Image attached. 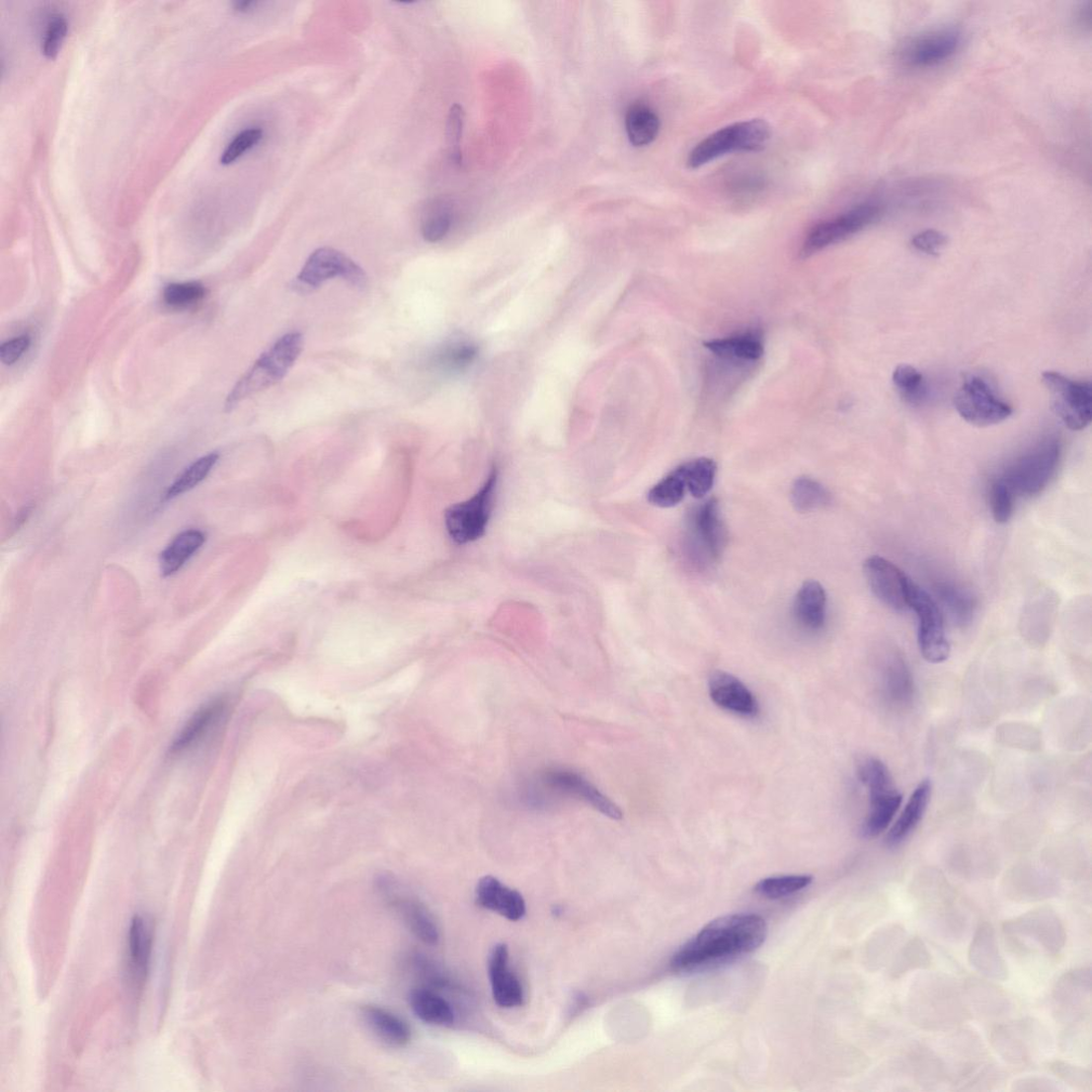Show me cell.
I'll return each instance as SVG.
<instances>
[{
  "label": "cell",
  "mask_w": 1092,
  "mask_h": 1092,
  "mask_svg": "<svg viewBox=\"0 0 1092 1092\" xmlns=\"http://www.w3.org/2000/svg\"><path fill=\"white\" fill-rule=\"evenodd\" d=\"M767 934V924L760 915L718 917L673 955L671 967L686 974L723 965L762 947Z\"/></svg>",
  "instance_id": "obj_1"
},
{
  "label": "cell",
  "mask_w": 1092,
  "mask_h": 1092,
  "mask_svg": "<svg viewBox=\"0 0 1092 1092\" xmlns=\"http://www.w3.org/2000/svg\"><path fill=\"white\" fill-rule=\"evenodd\" d=\"M562 799L583 802L612 819L622 818V812L616 804L579 772L571 769H545L527 785L524 793L526 804L536 808L552 806Z\"/></svg>",
  "instance_id": "obj_2"
},
{
  "label": "cell",
  "mask_w": 1092,
  "mask_h": 1092,
  "mask_svg": "<svg viewBox=\"0 0 1092 1092\" xmlns=\"http://www.w3.org/2000/svg\"><path fill=\"white\" fill-rule=\"evenodd\" d=\"M302 350L303 338L298 332L287 333L278 339L237 381L226 398L225 410L231 411L250 396L281 382L295 365Z\"/></svg>",
  "instance_id": "obj_3"
},
{
  "label": "cell",
  "mask_w": 1092,
  "mask_h": 1092,
  "mask_svg": "<svg viewBox=\"0 0 1092 1092\" xmlns=\"http://www.w3.org/2000/svg\"><path fill=\"white\" fill-rule=\"evenodd\" d=\"M771 137L769 124L761 118L732 124L713 132L692 150L687 159L690 169H699L731 153L758 152Z\"/></svg>",
  "instance_id": "obj_4"
},
{
  "label": "cell",
  "mask_w": 1092,
  "mask_h": 1092,
  "mask_svg": "<svg viewBox=\"0 0 1092 1092\" xmlns=\"http://www.w3.org/2000/svg\"><path fill=\"white\" fill-rule=\"evenodd\" d=\"M1060 454L1058 439L1047 437L1009 463L1000 478L1016 497H1035L1048 487L1054 476Z\"/></svg>",
  "instance_id": "obj_5"
},
{
  "label": "cell",
  "mask_w": 1092,
  "mask_h": 1092,
  "mask_svg": "<svg viewBox=\"0 0 1092 1092\" xmlns=\"http://www.w3.org/2000/svg\"><path fill=\"white\" fill-rule=\"evenodd\" d=\"M1043 381L1051 396L1052 408L1065 428L1080 431L1092 418V388L1089 381H1076L1057 371H1046Z\"/></svg>",
  "instance_id": "obj_6"
},
{
  "label": "cell",
  "mask_w": 1092,
  "mask_h": 1092,
  "mask_svg": "<svg viewBox=\"0 0 1092 1092\" xmlns=\"http://www.w3.org/2000/svg\"><path fill=\"white\" fill-rule=\"evenodd\" d=\"M883 212L882 203L868 201L851 207L832 219L817 224L805 239L802 257L809 258L822 249L846 241L851 236L869 228L882 217Z\"/></svg>",
  "instance_id": "obj_7"
},
{
  "label": "cell",
  "mask_w": 1092,
  "mask_h": 1092,
  "mask_svg": "<svg viewBox=\"0 0 1092 1092\" xmlns=\"http://www.w3.org/2000/svg\"><path fill=\"white\" fill-rule=\"evenodd\" d=\"M498 484V471L493 469L484 487L469 501L451 506L445 512L448 534L458 544L481 539L486 534L493 499Z\"/></svg>",
  "instance_id": "obj_8"
},
{
  "label": "cell",
  "mask_w": 1092,
  "mask_h": 1092,
  "mask_svg": "<svg viewBox=\"0 0 1092 1092\" xmlns=\"http://www.w3.org/2000/svg\"><path fill=\"white\" fill-rule=\"evenodd\" d=\"M909 607L917 617V644L922 657L931 663L948 661L951 646L941 609L934 598L913 581L909 589Z\"/></svg>",
  "instance_id": "obj_9"
},
{
  "label": "cell",
  "mask_w": 1092,
  "mask_h": 1092,
  "mask_svg": "<svg viewBox=\"0 0 1092 1092\" xmlns=\"http://www.w3.org/2000/svg\"><path fill=\"white\" fill-rule=\"evenodd\" d=\"M958 415L966 422L988 428L1008 420L1014 409L998 396L987 380L979 376L966 378L954 399Z\"/></svg>",
  "instance_id": "obj_10"
},
{
  "label": "cell",
  "mask_w": 1092,
  "mask_h": 1092,
  "mask_svg": "<svg viewBox=\"0 0 1092 1092\" xmlns=\"http://www.w3.org/2000/svg\"><path fill=\"white\" fill-rule=\"evenodd\" d=\"M335 277H342L359 288L367 284V275L361 266L343 252L326 247L315 250L306 260L292 287L300 292H309Z\"/></svg>",
  "instance_id": "obj_11"
},
{
  "label": "cell",
  "mask_w": 1092,
  "mask_h": 1092,
  "mask_svg": "<svg viewBox=\"0 0 1092 1092\" xmlns=\"http://www.w3.org/2000/svg\"><path fill=\"white\" fill-rule=\"evenodd\" d=\"M863 568L870 588L879 601L897 612L910 610L912 580L903 571L881 556L868 558Z\"/></svg>",
  "instance_id": "obj_12"
},
{
  "label": "cell",
  "mask_w": 1092,
  "mask_h": 1092,
  "mask_svg": "<svg viewBox=\"0 0 1092 1092\" xmlns=\"http://www.w3.org/2000/svg\"><path fill=\"white\" fill-rule=\"evenodd\" d=\"M964 44V36L955 29H943L918 36L905 44L900 58L914 69H928L953 58Z\"/></svg>",
  "instance_id": "obj_13"
},
{
  "label": "cell",
  "mask_w": 1092,
  "mask_h": 1092,
  "mask_svg": "<svg viewBox=\"0 0 1092 1092\" xmlns=\"http://www.w3.org/2000/svg\"><path fill=\"white\" fill-rule=\"evenodd\" d=\"M377 887L384 896L383 897L388 899L392 907L402 916L413 935L430 945L438 942L437 926L423 903L407 896H402L398 883L388 875H381L377 879Z\"/></svg>",
  "instance_id": "obj_14"
},
{
  "label": "cell",
  "mask_w": 1092,
  "mask_h": 1092,
  "mask_svg": "<svg viewBox=\"0 0 1092 1092\" xmlns=\"http://www.w3.org/2000/svg\"><path fill=\"white\" fill-rule=\"evenodd\" d=\"M691 521L692 536L699 551L710 561H718L726 548L727 532L717 500L711 499L700 506Z\"/></svg>",
  "instance_id": "obj_15"
},
{
  "label": "cell",
  "mask_w": 1092,
  "mask_h": 1092,
  "mask_svg": "<svg viewBox=\"0 0 1092 1092\" xmlns=\"http://www.w3.org/2000/svg\"><path fill=\"white\" fill-rule=\"evenodd\" d=\"M509 952L507 945L498 944L489 956V975L493 997L504 1008H513L523 1003V989L516 976L508 968Z\"/></svg>",
  "instance_id": "obj_16"
},
{
  "label": "cell",
  "mask_w": 1092,
  "mask_h": 1092,
  "mask_svg": "<svg viewBox=\"0 0 1092 1092\" xmlns=\"http://www.w3.org/2000/svg\"><path fill=\"white\" fill-rule=\"evenodd\" d=\"M709 689L712 700L724 710L747 717L758 711L752 692L735 675L715 671L710 677Z\"/></svg>",
  "instance_id": "obj_17"
},
{
  "label": "cell",
  "mask_w": 1092,
  "mask_h": 1092,
  "mask_svg": "<svg viewBox=\"0 0 1092 1092\" xmlns=\"http://www.w3.org/2000/svg\"><path fill=\"white\" fill-rule=\"evenodd\" d=\"M476 897L482 907L495 911L510 921L521 920L526 913L523 897L492 876H486L479 881Z\"/></svg>",
  "instance_id": "obj_18"
},
{
  "label": "cell",
  "mask_w": 1092,
  "mask_h": 1092,
  "mask_svg": "<svg viewBox=\"0 0 1092 1092\" xmlns=\"http://www.w3.org/2000/svg\"><path fill=\"white\" fill-rule=\"evenodd\" d=\"M153 945V928L146 918L136 915L132 918L128 932L129 972L131 979L137 984L143 982L148 975Z\"/></svg>",
  "instance_id": "obj_19"
},
{
  "label": "cell",
  "mask_w": 1092,
  "mask_h": 1092,
  "mask_svg": "<svg viewBox=\"0 0 1092 1092\" xmlns=\"http://www.w3.org/2000/svg\"><path fill=\"white\" fill-rule=\"evenodd\" d=\"M931 798V782L924 780L917 785L897 822L892 825L886 841L889 846L902 843L923 819Z\"/></svg>",
  "instance_id": "obj_20"
},
{
  "label": "cell",
  "mask_w": 1092,
  "mask_h": 1092,
  "mask_svg": "<svg viewBox=\"0 0 1092 1092\" xmlns=\"http://www.w3.org/2000/svg\"><path fill=\"white\" fill-rule=\"evenodd\" d=\"M827 610V594L817 581L806 582L799 589L794 604V614L805 629L819 631L823 627Z\"/></svg>",
  "instance_id": "obj_21"
},
{
  "label": "cell",
  "mask_w": 1092,
  "mask_h": 1092,
  "mask_svg": "<svg viewBox=\"0 0 1092 1092\" xmlns=\"http://www.w3.org/2000/svg\"><path fill=\"white\" fill-rule=\"evenodd\" d=\"M870 811L862 825V834L873 838L885 832L897 814L902 796L896 788L870 793Z\"/></svg>",
  "instance_id": "obj_22"
},
{
  "label": "cell",
  "mask_w": 1092,
  "mask_h": 1092,
  "mask_svg": "<svg viewBox=\"0 0 1092 1092\" xmlns=\"http://www.w3.org/2000/svg\"><path fill=\"white\" fill-rule=\"evenodd\" d=\"M362 1016L372 1033L393 1047H404L411 1039L409 1025L391 1011L376 1006H365Z\"/></svg>",
  "instance_id": "obj_23"
},
{
  "label": "cell",
  "mask_w": 1092,
  "mask_h": 1092,
  "mask_svg": "<svg viewBox=\"0 0 1092 1092\" xmlns=\"http://www.w3.org/2000/svg\"><path fill=\"white\" fill-rule=\"evenodd\" d=\"M705 348L716 355L738 361H757L764 353L762 338L756 332L711 341L705 343Z\"/></svg>",
  "instance_id": "obj_24"
},
{
  "label": "cell",
  "mask_w": 1092,
  "mask_h": 1092,
  "mask_svg": "<svg viewBox=\"0 0 1092 1092\" xmlns=\"http://www.w3.org/2000/svg\"><path fill=\"white\" fill-rule=\"evenodd\" d=\"M630 142L636 148H644L655 142L660 134L661 121L657 113L643 103H635L625 117Z\"/></svg>",
  "instance_id": "obj_25"
},
{
  "label": "cell",
  "mask_w": 1092,
  "mask_h": 1092,
  "mask_svg": "<svg viewBox=\"0 0 1092 1092\" xmlns=\"http://www.w3.org/2000/svg\"><path fill=\"white\" fill-rule=\"evenodd\" d=\"M415 1014L424 1022L433 1025H450L455 1021L454 1010L441 995L426 988L412 990L409 997Z\"/></svg>",
  "instance_id": "obj_26"
},
{
  "label": "cell",
  "mask_w": 1092,
  "mask_h": 1092,
  "mask_svg": "<svg viewBox=\"0 0 1092 1092\" xmlns=\"http://www.w3.org/2000/svg\"><path fill=\"white\" fill-rule=\"evenodd\" d=\"M205 542L202 531L192 529L182 532L173 540L159 558L162 574L175 575Z\"/></svg>",
  "instance_id": "obj_27"
},
{
  "label": "cell",
  "mask_w": 1092,
  "mask_h": 1092,
  "mask_svg": "<svg viewBox=\"0 0 1092 1092\" xmlns=\"http://www.w3.org/2000/svg\"><path fill=\"white\" fill-rule=\"evenodd\" d=\"M937 594L955 624L966 627L971 623L976 608L975 597L971 592L955 584L944 583L938 585Z\"/></svg>",
  "instance_id": "obj_28"
},
{
  "label": "cell",
  "mask_w": 1092,
  "mask_h": 1092,
  "mask_svg": "<svg viewBox=\"0 0 1092 1092\" xmlns=\"http://www.w3.org/2000/svg\"><path fill=\"white\" fill-rule=\"evenodd\" d=\"M791 499L799 512L822 509L831 503V495L820 483L810 477H799L793 485Z\"/></svg>",
  "instance_id": "obj_29"
},
{
  "label": "cell",
  "mask_w": 1092,
  "mask_h": 1092,
  "mask_svg": "<svg viewBox=\"0 0 1092 1092\" xmlns=\"http://www.w3.org/2000/svg\"><path fill=\"white\" fill-rule=\"evenodd\" d=\"M687 487L682 464L663 477L660 483L648 492V502L660 508H671L680 504Z\"/></svg>",
  "instance_id": "obj_30"
},
{
  "label": "cell",
  "mask_w": 1092,
  "mask_h": 1092,
  "mask_svg": "<svg viewBox=\"0 0 1092 1092\" xmlns=\"http://www.w3.org/2000/svg\"><path fill=\"white\" fill-rule=\"evenodd\" d=\"M887 697L894 703L903 704L911 700L913 682L907 664L902 659L894 657L887 665L885 673Z\"/></svg>",
  "instance_id": "obj_31"
},
{
  "label": "cell",
  "mask_w": 1092,
  "mask_h": 1092,
  "mask_svg": "<svg viewBox=\"0 0 1092 1092\" xmlns=\"http://www.w3.org/2000/svg\"><path fill=\"white\" fill-rule=\"evenodd\" d=\"M687 491L696 499H703L712 490L717 465L710 458H698L682 464Z\"/></svg>",
  "instance_id": "obj_32"
},
{
  "label": "cell",
  "mask_w": 1092,
  "mask_h": 1092,
  "mask_svg": "<svg viewBox=\"0 0 1092 1092\" xmlns=\"http://www.w3.org/2000/svg\"><path fill=\"white\" fill-rule=\"evenodd\" d=\"M897 390L908 404L922 405L928 395V386L920 370L907 364L898 365L892 377Z\"/></svg>",
  "instance_id": "obj_33"
},
{
  "label": "cell",
  "mask_w": 1092,
  "mask_h": 1092,
  "mask_svg": "<svg viewBox=\"0 0 1092 1092\" xmlns=\"http://www.w3.org/2000/svg\"><path fill=\"white\" fill-rule=\"evenodd\" d=\"M476 356L475 345L462 341L451 342L433 354L431 364L442 370L457 371L470 366Z\"/></svg>",
  "instance_id": "obj_34"
},
{
  "label": "cell",
  "mask_w": 1092,
  "mask_h": 1092,
  "mask_svg": "<svg viewBox=\"0 0 1092 1092\" xmlns=\"http://www.w3.org/2000/svg\"><path fill=\"white\" fill-rule=\"evenodd\" d=\"M814 877L808 875L778 876L763 879L754 888L756 894L768 899L791 897L808 888Z\"/></svg>",
  "instance_id": "obj_35"
},
{
  "label": "cell",
  "mask_w": 1092,
  "mask_h": 1092,
  "mask_svg": "<svg viewBox=\"0 0 1092 1092\" xmlns=\"http://www.w3.org/2000/svg\"><path fill=\"white\" fill-rule=\"evenodd\" d=\"M219 455L212 452L195 461L173 483L166 493V500H172L194 489L203 482L212 468L216 465Z\"/></svg>",
  "instance_id": "obj_36"
},
{
  "label": "cell",
  "mask_w": 1092,
  "mask_h": 1092,
  "mask_svg": "<svg viewBox=\"0 0 1092 1092\" xmlns=\"http://www.w3.org/2000/svg\"><path fill=\"white\" fill-rule=\"evenodd\" d=\"M224 709L225 703L223 701H216L197 712L188 727L183 730L182 735L177 739L176 742L173 743V750L177 751L186 748L195 740L201 737L212 723L218 721Z\"/></svg>",
  "instance_id": "obj_37"
},
{
  "label": "cell",
  "mask_w": 1092,
  "mask_h": 1092,
  "mask_svg": "<svg viewBox=\"0 0 1092 1092\" xmlns=\"http://www.w3.org/2000/svg\"><path fill=\"white\" fill-rule=\"evenodd\" d=\"M206 288L198 282L173 283L164 290V301L171 308L183 309L201 301Z\"/></svg>",
  "instance_id": "obj_38"
},
{
  "label": "cell",
  "mask_w": 1092,
  "mask_h": 1092,
  "mask_svg": "<svg viewBox=\"0 0 1092 1092\" xmlns=\"http://www.w3.org/2000/svg\"><path fill=\"white\" fill-rule=\"evenodd\" d=\"M1014 492L1008 487L1002 478L998 477L990 489V506L994 521L1005 524L1009 521L1015 509Z\"/></svg>",
  "instance_id": "obj_39"
},
{
  "label": "cell",
  "mask_w": 1092,
  "mask_h": 1092,
  "mask_svg": "<svg viewBox=\"0 0 1092 1092\" xmlns=\"http://www.w3.org/2000/svg\"><path fill=\"white\" fill-rule=\"evenodd\" d=\"M858 776L869 792L895 787L888 767L878 758H864L858 765Z\"/></svg>",
  "instance_id": "obj_40"
},
{
  "label": "cell",
  "mask_w": 1092,
  "mask_h": 1092,
  "mask_svg": "<svg viewBox=\"0 0 1092 1092\" xmlns=\"http://www.w3.org/2000/svg\"><path fill=\"white\" fill-rule=\"evenodd\" d=\"M451 211L445 204L435 205L422 224V235L426 242H441L451 226Z\"/></svg>",
  "instance_id": "obj_41"
},
{
  "label": "cell",
  "mask_w": 1092,
  "mask_h": 1092,
  "mask_svg": "<svg viewBox=\"0 0 1092 1092\" xmlns=\"http://www.w3.org/2000/svg\"><path fill=\"white\" fill-rule=\"evenodd\" d=\"M464 126V111L460 105L452 106L447 118L446 141L450 159L462 164L461 140Z\"/></svg>",
  "instance_id": "obj_42"
},
{
  "label": "cell",
  "mask_w": 1092,
  "mask_h": 1092,
  "mask_svg": "<svg viewBox=\"0 0 1092 1092\" xmlns=\"http://www.w3.org/2000/svg\"><path fill=\"white\" fill-rule=\"evenodd\" d=\"M262 138L263 130L258 127L248 128L239 132L222 153L221 164L230 165L234 163L239 157L252 149L253 146L257 145Z\"/></svg>",
  "instance_id": "obj_43"
},
{
  "label": "cell",
  "mask_w": 1092,
  "mask_h": 1092,
  "mask_svg": "<svg viewBox=\"0 0 1092 1092\" xmlns=\"http://www.w3.org/2000/svg\"><path fill=\"white\" fill-rule=\"evenodd\" d=\"M66 32H68V22L65 18L60 15L52 17L47 25L43 41L42 48L45 56L52 58L58 54Z\"/></svg>",
  "instance_id": "obj_44"
},
{
  "label": "cell",
  "mask_w": 1092,
  "mask_h": 1092,
  "mask_svg": "<svg viewBox=\"0 0 1092 1092\" xmlns=\"http://www.w3.org/2000/svg\"><path fill=\"white\" fill-rule=\"evenodd\" d=\"M947 244L948 237L937 230H925L917 233L911 239V245L915 250L929 256H938Z\"/></svg>",
  "instance_id": "obj_45"
},
{
  "label": "cell",
  "mask_w": 1092,
  "mask_h": 1092,
  "mask_svg": "<svg viewBox=\"0 0 1092 1092\" xmlns=\"http://www.w3.org/2000/svg\"><path fill=\"white\" fill-rule=\"evenodd\" d=\"M31 345L32 338L26 335L5 342L0 346V361L7 366L16 364L29 351Z\"/></svg>",
  "instance_id": "obj_46"
},
{
  "label": "cell",
  "mask_w": 1092,
  "mask_h": 1092,
  "mask_svg": "<svg viewBox=\"0 0 1092 1092\" xmlns=\"http://www.w3.org/2000/svg\"><path fill=\"white\" fill-rule=\"evenodd\" d=\"M257 5H258V3L257 2H252V0H249V2H243V0H242V2H236L234 4L235 9L238 10V11H241V12L250 11L251 9L255 8V6H257Z\"/></svg>",
  "instance_id": "obj_47"
}]
</instances>
